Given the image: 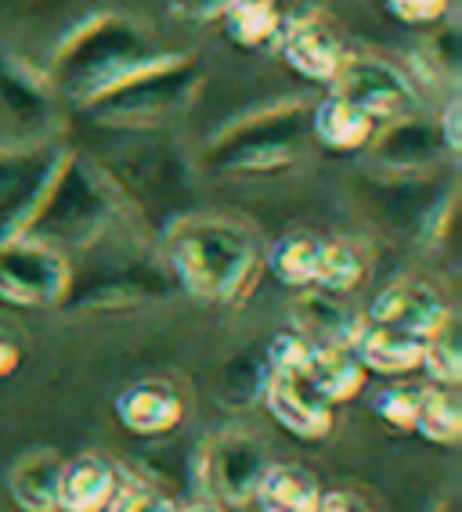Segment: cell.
Returning a JSON list of instances; mask_svg holds the SVG:
<instances>
[{"instance_id":"6da1fadb","label":"cell","mask_w":462,"mask_h":512,"mask_svg":"<svg viewBox=\"0 0 462 512\" xmlns=\"http://www.w3.org/2000/svg\"><path fill=\"white\" fill-rule=\"evenodd\" d=\"M159 264L170 282L206 307H242L264 275V246L253 224L224 213H185L159 231Z\"/></svg>"},{"instance_id":"7a4b0ae2","label":"cell","mask_w":462,"mask_h":512,"mask_svg":"<svg viewBox=\"0 0 462 512\" xmlns=\"http://www.w3.org/2000/svg\"><path fill=\"white\" fill-rule=\"evenodd\" d=\"M138 220L141 206L123 192L109 166L69 148L19 235L76 256L138 231Z\"/></svg>"},{"instance_id":"3957f363","label":"cell","mask_w":462,"mask_h":512,"mask_svg":"<svg viewBox=\"0 0 462 512\" xmlns=\"http://www.w3.org/2000/svg\"><path fill=\"white\" fill-rule=\"evenodd\" d=\"M159 51L167 47L138 19L123 11H91L58 40L55 55L47 62V76L65 109H84L130 73H138Z\"/></svg>"},{"instance_id":"277c9868","label":"cell","mask_w":462,"mask_h":512,"mask_svg":"<svg viewBox=\"0 0 462 512\" xmlns=\"http://www.w3.org/2000/svg\"><path fill=\"white\" fill-rule=\"evenodd\" d=\"M203 83V62L188 51L167 47L80 112L94 127L120 134H174L177 123L192 112L195 98L203 94Z\"/></svg>"},{"instance_id":"5b68a950","label":"cell","mask_w":462,"mask_h":512,"mask_svg":"<svg viewBox=\"0 0 462 512\" xmlns=\"http://www.w3.org/2000/svg\"><path fill=\"white\" fill-rule=\"evenodd\" d=\"M311 101L286 98L264 109L242 112L224 123L203 148V166L224 177H268L296 166L311 148L307 134Z\"/></svg>"},{"instance_id":"8992f818","label":"cell","mask_w":462,"mask_h":512,"mask_svg":"<svg viewBox=\"0 0 462 512\" xmlns=\"http://www.w3.org/2000/svg\"><path fill=\"white\" fill-rule=\"evenodd\" d=\"M268 444L246 426H224L195 444V498L228 509L253 505L260 473L268 469Z\"/></svg>"},{"instance_id":"52a82bcc","label":"cell","mask_w":462,"mask_h":512,"mask_svg":"<svg viewBox=\"0 0 462 512\" xmlns=\"http://www.w3.org/2000/svg\"><path fill=\"white\" fill-rule=\"evenodd\" d=\"M73 285V256L40 238L15 235L0 242V303L19 311H55Z\"/></svg>"},{"instance_id":"ba28073f","label":"cell","mask_w":462,"mask_h":512,"mask_svg":"<svg viewBox=\"0 0 462 512\" xmlns=\"http://www.w3.org/2000/svg\"><path fill=\"white\" fill-rule=\"evenodd\" d=\"M174 289L167 267L145 264L141 256H105L98 264L76 267L73 260V285L62 307L69 311H120L138 307L148 300H163Z\"/></svg>"},{"instance_id":"9c48e42d","label":"cell","mask_w":462,"mask_h":512,"mask_svg":"<svg viewBox=\"0 0 462 512\" xmlns=\"http://www.w3.org/2000/svg\"><path fill=\"white\" fill-rule=\"evenodd\" d=\"M69 145L62 138H19L0 145V242L26 228Z\"/></svg>"},{"instance_id":"30bf717a","label":"cell","mask_w":462,"mask_h":512,"mask_svg":"<svg viewBox=\"0 0 462 512\" xmlns=\"http://www.w3.org/2000/svg\"><path fill=\"white\" fill-rule=\"evenodd\" d=\"M329 94L354 101L376 123L419 112V105H423L408 69H401L398 62H390L383 55H372V51H347L340 73L329 83Z\"/></svg>"},{"instance_id":"8fae6325","label":"cell","mask_w":462,"mask_h":512,"mask_svg":"<svg viewBox=\"0 0 462 512\" xmlns=\"http://www.w3.org/2000/svg\"><path fill=\"white\" fill-rule=\"evenodd\" d=\"M65 101L58 98L47 69L19 55H0V116L22 138H58Z\"/></svg>"},{"instance_id":"7c38bea8","label":"cell","mask_w":462,"mask_h":512,"mask_svg":"<svg viewBox=\"0 0 462 512\" xmlns=\"http://www.w3.org/2000/svg\"><path fill=\"white\" fill-rule=\"evenodd\" d=\"M365 156H369L372 174L390 177L437 174L441 163H452L441 145L434 116H423V112H408V116L379 123Z\"/></svg>"},{"instance_id":"4fadbf2b","label":"cell","mask_w":462,"mask_h":512,"mask_svg":"<svg viewBox=\"0 0 462 512\" xmlns=\"http://www.w3.org/2000/svg\"><path fill=\"white\" fill-rule=\"evenodd\" d=\"M271 51L300 80L329 87L336 80V73H340V65L351 47L343 44L340 33H336L333 22L325 19L322 11H300V15L289 11Z\"/></svg>"},{"instance_id":"5bb4252c","label":"cell","mask_w":462,"mask_h":512,"mask_svg":"<svg viewBox=\"0 0 462 512\" xmlns=\"http://www.w3.org/2000/svg\"><path fill=\"white\" fill-rule=\"evenodd\" d=\"M264 412L304 444H322L336 430V408L307 383L304 375H275L271 372L264 394H260Z\"/></svg>"},{"instance_id":"9a60e30c","label":"cell","mask_w":462,"mask_h":512,"mask_svg":"<svg viewBox=\"0 0 462 512\" xmlns=\"http://www.w3.org/2000/svg\"><path fill=\"white\" fill-rule=\"evenodd\" d=\"M452 311V303L444 300V293L434 282H426L419 275H405L387 282L376 293V300L369 303L365 318L376 321V325H387V329L412 332V336H430V332L441 325Z\"/></svg>"},{"instance_id":"2e32d148","label":"cell","mask_w":462,"mask_h":512,"mask_svg":"<svg viewBox=\"0 0 462 512\" xmlns=\"http://www.w3.org/2000/svg\"><path fill=\"white\" fill-rule=\"evenodd\" d=\"M112 412L130 437L163 440L185 426L188 404L170 379H138L116 394Z\"/></svg>"},{"instance_id":"e0dca14e","label":"cell","mask_w":462,"mask_h":512,"mask_svg":"<svg viewBox=\"0 0 462 512\" xmlns=\"http://www.w3.org/2000/svg\"><path fill=\"white\" fill-rule=\"evenodd\" d=\"M437 188V174H419V177H390V174H372L369 188H365V206L372 217L390 231H423L426 217L434 213L441 195L452 188Z\"/></svg>"},{"instance_id":"ac0fdd59","label":"cell","mask_w":462,"mask_h":512,"mask_svg":"<svg viewBox=\"0 0 462 512\" xmlns=\"http://www.w3.org/2000/svg\"><path fill=\"white\" fill-rule=\"evenodd\" d=\"M365 325V314L347 303V296L325 293V289H296V300L289 303V329L307 336L311 343H333L351 347L354 336Z\"/></svg>"},{"instance_id":"d6986e66","label":"cell","mask_w":462,"mask_h":512,"mask_svg":"<svg viewBox=\"0 0 462 512\" xmlns=\"http://www.w3.org/2000/svg\"><path fill=\"white\" fill-rule=\"evenodd\" d=\"M123 484V466L109 455L87 451V455L65 458L62 480H58V512H105Z\"/></svg>"},{"instance_id":"ffe728a7","label":"cell","mask_w":462,"mask_h":512,"mask_svg":"<svg viewBox=\"0 0 462 512\" xmlns=\"http://www.w3.org/2000/svg\"><path fill=\"white\" fill-rule=\"evenodd\" d=\"M376 119L365 109H358L354 101L340 98V94H325L322 101H311L307 109V134L311 145L333 152V156H354L365 152L376 134Z\"/></svg>"},{"instance_id":"44dd1931","label":"cell","mask_w":462,"mask_h":512,"mask_svg":"<svg viewBox=\"0 0 462 512\" xmlns=\"http://www.w3.org/2000/svg\"><path fill=\"white\" fill-rule=\"evenodd\" d=\"M351 350L365 372L387 375V379L412 375V372H419V365H423V339L412 336V332L376 325V321H369V318H365L361 332L354 336Z\"/></svg>"},{"instance_id":"7402d4cb","label":"cell","mask_w":462,"mask_h":512,"mask_svg":"<svg viewBox=\"0 0 462 512\" xmlns=\"http://www.w3.org/2000/svg\"><path fill=\"white\" fill-rule=\"evenodd\" d=\"M62 462L55 448H33L11 462L4 484H8L11 502L22 512H58V480H62Z\"/></svg>"},{"instance_id":"603a6c76","label":"cell","mask_w":462,"mask_h":512,"mask_svg":"<svg viewBox=\"0 0 462 512\" xmlns=\"http://www.w3.org/2000/svg\"><path fill=\"white\" fill-rule=\"evenodd\" d=\"M434 33L416 47V55L408 62V76L416 83L419 98H423L426 87L434 91H459V73H462V40H459V26L455 22H437L430 26Z\"/></svg>"},{"instance_id":"cb8c5ba5","label":"cell","mask_w":462,"mask_h":512,"mask_svg":"<svg viewBox=\"0 0 462 512\" xmlns=\"http://www.w3.org/2000/svg\"><path fill=\"white\" fill-rule=\"evenodd\" d=\"M322 491V480L307 466H300V462H275L271 458L268 469L257 480L253 505L260 512H315Z\"/></svg>"},{"instance_id":"d4e9b609","label":"cell","mask_w":462,"mask_h":512,"mask_svg":"<svg viewBox=\"0 0 462 512\" xmlns=\"http://www.w3.org/2000/svg\"><path fill=\"white\" fill-rule=\"evenodd\" d=\"M304 379L336 408V404H347V401H354V397H361V390L369 383V372L361 368V361L354 357L351 347L311 343Z\"/></svg>"},{"instance_id":"484cf974","label":"cell","mask_w":462,"mask_h":512,"mask_svg":"<svg viewBox=\"0 0 462 512\" xmlns=\"http://www.w3.org/2000/svg\"><path fill=\"white\" fill-rule=\"evenodd\" d=\"M372 271V249L354 235H333L322 238V253H318L315 289L325 293L351 296L358 293Z\"/></svg>"},{"instance_id":"4316f807","label":"cell","mask_w":462,"mask_h":512,"mask_svg":"<svg viewBox=\"0 0 462 512\" xmlns=\"http://www.w3.org/2000/svg\"><path fill=\"white\" fill-rule=\"evenodd\" d=\"M289 8L286 0H231L224 15L217 19L221 33L242 51H257V47H271L278 37V29L286 22Z\"/></svg>"},{"instance_id":"83f0119b","label":"cell","mask_w":462,"mask_h":512,"mask_svg":"<svg viewBox=\"0 0 462 512\" xmlns=\"http://www.w3.org/2000/svg\"><path fill=\"white\" fill-rule=\"evenodd\" d=\"M322 253V235L315 231H286L264 249V271L278 278L286 289H311Z\"/></svg>"},{"instance_id":"f1b7e54d","label":"cell","mask_w":462,"mask_h":512,"mask_svg":"<svg viewBox=\"0 0 462 512\" xmlns=\"http://www.w3.org/2000/svg\"><path fill=\"white\" fill-rule=\"evenodd\" d=\"M412 433H419L426 444H437V448H459L462 404L459 394H455V386H437V383L419 386Z\"/></svg>"},{"instance_id":"f546056e","label":"cell","mask_w":462,"mask_h":512,"mask_svg":"<svg viewBox=\"0 0 462 512\" xmlns=\"http://www.w3.org/2000/svg\"><path fill=\"white\" fill-rule=\"evenodd\" d=\"M419 372H426V379L437 386H455L462 383V343H459V318H448L437 325L430 336H423V365Z\"/></svg>"},{"instance_id":"4dcf8cb0","label":"cell","mask_w":462,"mask_h":512,"mask_svg":"<svg viewBox=\"0 0 462 512\" xmlns=\"http://www.w3.org/2000/svg\"><path fill=\"white\" fill-rule=\"evenodd\" d=\"M271 379V368L264 361V350L253 357H235L224 368L221 379V394L228 404H260V394Z\"/></svg>"},{"instance_id":"1f68e13d","label":"cell","mask_w":462,"mask_h":512,"mask_svg":"<svg viewBox=\"0 0 462 512\" xmlns=\"http://www.w3.org/2000/svg\"><path fill=\"white\" fill-rule=\"evenodd\" d=\"M177 505L181 502H174L170 494H163L159 487L145 484V480H138V476H130L123 469V484L105 512H177Z\"/></svg>"},{"instance_id":"d6a6232c","label":"cell","mask_w":462,"mask_h":512,"mask_svg":"<svg viewBox=\"0 0 462 512\" xmlns=\"http://www.w3.org/2000/svg\"><path fill=\"white\" fill-rule=\"evenodd\" d=\"M416 401H419V386H383V390L372 397V415L387 422L390 430L412 433Z\"/></svg>"},{"instance_id":"836d02e7","label":"cell","mask_w":462,"mask_h":512,"mask_svg":"<svg viewBox=\"0 0 462 512\" xmlns=\"http://www.w3.org/2000/svg\"><path fill=\"white\" fill-rule=\"evenodd\" d=\"M307 354H311V339L300 336L296 329L275 332L264 347V361L275 375H304Z\"/></svg>"},{"instance_id":"e575fe53","label":"cell","mask_w":462,"mask_h":512,"mask_svg":"<svg viewBox=\"0 0 462 512\" xmlns=\"http://www.w3.org/2000/svg\"><path fill=\"white\" fill-rule=\"evenodd\" d=\"M383 8H387L390 19H398L401 26L430 29L448 19L452 0H383Z\"/></svg>"},{"instance_id":"d590c367","label":"cell","mask_w":462,"mask_h":512,"mask_svg":"<svg viewBox=\"0 0 462 512\" xmlns=\"http://www.w3.org/2000/svg\"><path fill=\"white\" fill-rule=\"evenodd\" d=\"M434 123H437V134H441V145H444V152H448V159L459 163V156H462V101H459V94L444 98V105L434 112Z\"/></svg>"},{"instance_id":"8d00e7d4","label":"cell","mask_w":462,"mask_h":512,"mask_svg":"<svg viewBox=\"0 0 462 512\" xmlns=\"http://www.w3.org/2000/svg\"><path fill=\"white\" fill-rule=\"evenodd\" d=\"M231 0H170V11L188 22H217Z\"/></svg>"},{"instance_id":"74e56055","label":"cell","mask_w":462,"mask_h":512,"mask_svg":"<svg viewBox=\"0 0 462 512\" xmlns=\"http://www.w3.org/2000/svg\"><path fill=\"white\" fill-rule=\"evenodd\" d=\"M315 512H376L358 491H347V487H333V491H322Z\"/></svg>"},{"instance_id":"f35d334b","label":"cell","mask_w":462,"mask_h":512,"mask_svg":"<svg viewBox=\"0 0 462 512\" xmlns=\"http://www.w3.org/2000/svg\"><path fill=\"white\" fill-rule=\"evenodd\" d=\"M22 365V347L19 339L11 336L8 329H0V379H8V375H15Z\"/></svg>"},{"instance_id":"ab89813d","label":"cell","mask_w":462,"mask_h":512,"mask_svg":"<svg viewBox=\"0 0 462 512\" xmlns=\"http://www.w3.org/2000/svg\"><path fill=\"white\" fill-rule=\"evenodd\" d=\"M177 512H235V509H228L221 502H210V498H192V502L177 505Z\"/></svg>"}]
</instances>
